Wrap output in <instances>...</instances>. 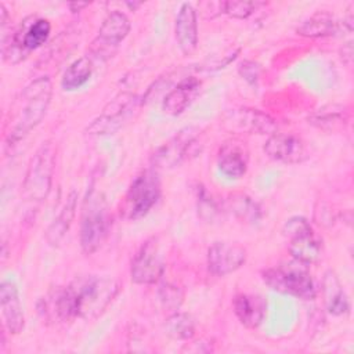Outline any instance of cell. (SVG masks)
<instances>
[{
    "instance_id": "484cf974",
    "label": "cell",
    "mask_w": 354,
    "mask_h": 354,
    "mask_svg": "<svg viewBox=\"0 0 354 354\" xmlns=\"http://www.w3.org/2000/svg\"><path fill=\"white\" fill-rule=\"evenodd\" d=\"M166 333L177 340H188L195 335V321L187 313L174 311L165 324Z\"/></svg>"
},
{
    "instance_id": "7402d4cb",
    "label": "cell",
    "mask_w": 354,
    "mask_h": 354,
    "mask_svg": "<svg viewBox=\"0 0 354 354\" xmlns=\"http://www.w3.org/2000/svg\"><path fill=\"white\" fill-rule=\"evenodd\" d=\"M76 202H77V194L75 191H71L64 207L61 209L59 214L54 218V221L50 224L46 232V239L50 245L57 246L62 238L65 236L66 231L69 230L72 220L75 217L76 212Z\"/></svg>"
},
{
    "instance_id": "44dd1931",
    "label": "cell",
    "mask_w": 354,
    "mask_h": 354,
    "mask_svg": "<svg viewBox=\"0 0 354 354\" xmlns=\"http://www.w3.org/2000/svg\"><path fill=\"white\" fill-rule=\"evenodd\" d=\"M325 304L332 315H346L350 311V301L335 272L328 271L322 279Z\"/></svg>"
},
{
    "instance_id": "d6986e66",
    "label": "cell",
    "mask_w": 354,
    "mask_h": 354,
    "mask_svg": "<svg viewBox=\"0 0 354 354\" xmlns=\"http://www.w3.org/2000/svg\"><path fill=\"white\" fill-rule=\"evenodd\" d=\"M201 87V82L196 77H185L174 88H171L163 98L162 109L169 115H180L194 101Z\"/></svg>"
},
{
    "instance_id": "9a60e30c",
    "label": "cell",
    "mask_w": 354,
    "mask_h": 354,
    "mask_svg": "<svg viewBox=\"0 0 354 354\" xmlns=\"http://www.w3.org/2000/svg\"><path fill=\"white\" fill-rule=\"evenodd\" d=\"M249 152L246 145L239 140H228L221 144L217 152L218 171L230 178L238 180L245 176L248 170Z\"/></svg>"
},
{
    "instance_id": "4fadbf2b",
    "label": "cell",
    "mask_w": 354,
    "mask_h": 354,
    "mask_svg": "<svg viewBox=\"0 0 354 354\" xmlns=\"http://www.w3.org/2000/svg\"><path fill=\"white\" fill-rule=\"evenodd\" d=\"M246 261V249L238 243L214 242L207 250V268L213 275L224 277Z\"/></svg>"
},
{
    "instance_id": "83f0119b",
    "label": "cell",
    "mask_w": 354,
    "mask_h": 354,
    "mask_svg": "<svg viewBox=\"0 0 354 354\" xmlns=\"http://www.w3.org/2000/svg\"><path fill=\"white\" fill-rule=\"evenodd\" d=\"M263 4L264 3H260V1H243V0L224 1V14L236 19H246L256 11L259 6H263Z\"/></svg>"
},
{
    "instance_id": "603a6c76",
    "label": "cell",
    "mask_w": 354,
    "mask_h": 354,
    "mask_svg": "<svg viewBox=\"0 0 354 354\" xmlns=\"http://www.w3.org/2000/svg\"><path fill=\"white\" fill-rule=\"evenodd\" d=\"M308 123L326 131H335L347 123V111L343 105H325L308 116Z\"/></svg>"
},
{
    "instance_id": "277c9868",
    "label": "cell",
    "mask_w": 354,
    "mask_h": 354,
    "mask_svg": "<svg viewBox=\"0 0 354 354\" xmlns=\"http://www.w3.org/2000/svg\"><path fill=\"white\" fill-rule=\"evenodd\" d=\"M55 169V147L44 141L32 156L22 183V196L30 202H41L47 198L53 184Z\"/></svg>"
},
{
    "instance_id": "3957f363",
    "label": "cell",
    "mask_w": 354,
    "mask_h": 354,
    "mask_svg": "<svg viewBox=\"0 0 354 354\" xmlns=\"http://www.w3.org/2000/svg\"><path fill=\"white\" fill-rule=\"evenodd\" d=\"M308 266L293 259L290 263H283L270 267L261 272L264 283L279 293L290 295L303 300L315 299V286Z\"/></svg>"
},
{
    "instance_id": "f546056e",
    "label": "cell",
    "mask_w": 354,
    "mask_h": 354,
    "mask_svg": "<svg viewBox=\"0 0 354 354\" xmlns=\"http://www.w3.org/2000/svg\"><path fill=\"white\" fill-rule=\"evenodd\" d=\"M199 11L205 18H216L224 14V1H202L199 3Z\"/></svg>"
},
{
    "instance_id": "d4e9b609",
    "label": "cell",
    "mask_w": 354,
    "mask_h": 354,
    "mask_svg": "<svg viewBox=\"0 0 354 354\" xmlns=\"http://www.w3.org/2000/svg\"><path fill=\"white\" fill-rule=\"evenodd\" d=\"M227 209L242 223L254 224L261 218L260 206L246 194H232L227 199Z\"/></svg>"
},
{
    "instance_id": "4316f807",
    "label": "cell",
    "mask_w": 354,
    "mask_h": 354,
    "mask_svg": "<svg viewBox=\"0 0 354 354\" xmlns=\"http://www.w3.org/2000/svg\"><path fill=\"white\" fill-rule=\"evenodd\" d=\"M162 306L169 311H177L184 300V292L174 283L163 282L158 290Z\"/></svg>"
},
{
    "instance_id": "4dcf8cb0",
    "label": "cell",
    "mask_w": 354,
    "mask_h": 354,
    "mask_svg": "<svg viewBox=\"0 0 354 354\" xmlns=\"http://www.w3.org/2000/svg\"><path fill=\"white\" fill-rule=\"evenodd\" d=\"M259 71H260L259 65H257L256 62H253V61H243V62H241V65H239V73H241V76H242L245 80H248L250 84H254V83H256V80H257V77H259Z\"/></svg>"
},
{
    "instance_id": "8fae6325",
    "label": "cell",
    "mask_w": 354,
    "mask_h": 354,
    "mask_svg": "<svg viewBox=\"0 0 354 354\" xmlns=\"http://www.w3.org/2000/svg\"><path fill=\"white\" fill-rule=\"evenodd\" d=\"M130 30V19L122 11H112L104 19L97 37L93 40L90 51L98 59L112 57L118 46L126 39Z\"/></svg>"
},
{
    "instance_id": "7c38bea8",
    "label": "cell",
    "mask_w": 354,
    "mask_h": 354,
    "mask_svg": "<svg viewBox=\"0 0 354 354\" xmlns=\"http://www.w3.org/2000/svg\"><path fill=\"white\" fill-rule=\"evenodd\" d=\"M223 124L225 129L234 133H245V134H267L271 136L277 133L278 123L277 120L254 108H236L228 111L223 118Z\"/></svg>"
},
{
    "instance_id": "2e32d148",
    "label": "cell",
    "mask_w": 354,
    "mask_h": 354,
    "mask_svg": "<svg viewBox=\"0 0 354 354\" xmlns=\"http://www.w3.org/2000/svg\"><path fill=\"white\" fill-rule=\"evenodd\" d=\"M0 306L4 328L11 335L22 332L25 325L24 310L18 293V288L11 281H3L0 283Z\"/></svg>"
},
{
    "instance_id": "5bb4252c",
    "label": "cell",
    "mask_w": 354,
    "mask_h": 354,
    "mask_svg": "<svg viewBox=\"0 0 354 354\" xmlns=\"http://www.w3.org/2000/svg\"><path fill=\"white\" fill-rule=\"evenodd\" d=\"M263 149L270 159L290 165L301 163L308 156L306 144L299 137L286 133H274L268 136Z\"/></svg>"
},
{
    "instance_id": "ac0fdd59",
    "label": "cell",
    "mask_w": 354,
    "mask_h": 354,
    "mask_svg": "<svg viewBox=\"0 0 354 354\" xmlns=\"http://www.w3.org/2000/svg\"><path fill=\"white\" fill-rule=\"evenodd\" d=\"M232 307L236 318L243 326L256 329L266 318L267 301L259 295L239 293L234 297Z\"/></svg>"
},
{
    "instance_id": "ffe728a7",
    "label": "cell",
    "mask_w": 354,
    "mask_h": 354,
    "mask_svg": "<svg viewBox=\"0 0 354 354\" xmlns=\"http://www.w3.org/2000/svg\"><path fill=\"white\" fill-rule=\"evenodd\" d=\"M343 29L342 22H339L332 14L326 11H319L311 15L308 19L303 21L296 32L304 37H328L333 36Z\"/></svg>"
},
{
    "instance_id": "1f68e13d",
    "label": "cell",
    "mask_w": 354,
    "mask_h": 354,
    "mask_svg": "<svg viewBox=\"0 0 354 354\" xmlns=\"http://www.w3.org/2000/svg\"><path fill=\"white\" fill-rule=\"evenodd\" d=\"M353 54H354V50H353V43L351 41H347L346 44H343L342 50H340V58L342 61L350 66L351 62H353Z\"/></svg>"
},
{
    "instance_id": "d6a6232c",
    "label": "cell",
    "mask_w": 354,
    "mask_h": 354,
    "mask_svg": "<svg viewBox=\"0 0 354 354\" xmlns=\"http://www.w3.org/2000/svg\"><path fill=\"white\" fill-rule=\"evenodd\" d=\"M0 15H1V18H0V25H1V28L4 29V26L7 25V21H8V12H7V8H6V6L1 3L0 4Z\"/></svg>"
},
{
    "instance_id": "e0dca14e",
    "label": "cell",
    "mask_w": 354,
    "mask_h": 354,
    "mask_svg": "<svg viewBox=\"0 0 354 354\" xmlns=\"http://www.w3.org/2000/svg\"><path fill=\"white\" fill-rule=\"evenodd\" d=\"M176 40L184 55H191L198 47V18L189 3H183L174 24Z\"/></svg>"
},
{
    "instance_id": "9c48e42d",
    "label": "cell",
    "mask_w": 354,
    "mask_h": 354,
    "mask_svg": "<svg viewBox=\"0 0 354 354\" xmlns=\"http://www.w3.org/2000/svg\"><path fill=\"white\" fill-rule=\"evenodd\" d=\"M201 129L196 126H187L178 130L170 140L162 144L151 156L153 169H173L188 158L194 148Z\"/></svg>"
},
{
    "instance_id": "cb8c5ba5",
    "label": "cell",
    "mask_w": 354,
    "mask_h": 354,
    "mask_svg": "<svg viewBox=\"0 0 354 354\" xmlns=\"http://www.w3.org/2000/svg\"><path fill=\"white\" fill-rule=\"evenodd\" d=\"M93 73V62L88 57H80L75 59L64 72L61 79V87L66 91H73L84 86Z\"/></svg>"
},
{
    "instance_id": "f1b7e54d",
    "label": "cell",
    "mask_w": 354,
    "mask_h": 354,
    "mask_svg": "<svg viewBox=\"0 0 354 354\" xmlns=\"http://www.w3.org/2000/svg\"><path fill=\"white\" fill-rule=\"evenodd\" d=\"M198 213L203 220H213L214 216L218 213L217 205L213 198L201 187L198 189Z\"/></svg>"
},
{
    "instance_id": "52a82bcc",
    "label": "cell",
    "mask_w": 354,
    "mask_h": 354,
    "mask_svg": "<svg viewBox=\"0 0 354 354\" xmlns=\"http://www.w3.org/2000/svg\"><path fill=\"white\" fill-rule=\"evenodd\" d=\"M108 231L105 201L98 195H88L80 221V246L86 254L94 253L104 242Z\"/></svg>"
},
{
    "instance_id": "836d02e7",
    "label": "cell",
    "mask_w": 354,
    "mask_h": 354,
    "mask_svg": "<svg viewBox=\"0 0 354 354\" xmlns=\"http://www.w3.org/2000/svg\"><path fill=\"white\" fill-rule=\"evenodd\" d=\"M68 6H69V8H71V11H72V12H77V11L83 10L84 7H87V6H88V3H82V1H73V3H69Z\"/></svg>"
},
{
    "instance_id": "e575fe53",
    "label": "cell",
    "mask_w": 354,
    "mask_h": 354,
    "mask_svg": "<svg viewBox=\"0 0 354 354\" xmlns=\"http://www.w3.org/2000/svg\"><path fill=\"white\" fill-rule=\"evenodd\" d=\"M126 4H127V6H129L131 10H136L138 6H141V3H129V1H127Z\"/></svg>"
},
{
    "instance_id": "ba28073f",
    "label": "cell",
    "mask_w": 354,
    "mask_h": 354,
    "mask_svg": "<svg viewBox=\"0 0 354 354\" xmlns=\"http://www.w3.org/2000/svg\"><path fill=\"white\" fill-rule=\"evenodd\" d=\"M142 101L130 93H120L115 97L86 129L90 136H105L118 131L140 108Z\"/></svg>"
},
{
    "instance_id": "30bf717a",
    "label": "cell",
    "mask_w": 354,
    "mask_h": 354,
    "mask_svg": "<svg viewBox=\"0 0 354 354\" xmlns=\"http://www.w3.org/2000/svg\"><path fill=\"white\" fill-rule=\"evenodd\" d=\"M165 272V260L155 236L147 239L130 267V277L134 283L152 285L158 282Z\"/></svg>"
},
{
    "instance_id": "5b68a950",
    "label": "cell",
    "mask_w": 354,
    "mask_h": 354,
    "mask_svg": "<svg viewBox=\"0 0 354 354\" xmlns=\"http://www.w3.org/2000/svg\"><path fill=\"white\" fill-rule=\"evenodd\" d=\"M160 198V180L155 170H144L131 181L120 205L126 220H138L149 213Z\"/></svg>"
},
{
    "instance_id": "6da1fadb",
    "label": "cell",
    "mask_w": 354,
    "mask_h": 354,
    "mask_svg": "<svg viewBox=\"0 0 354 354\" xmlns=\"http://www.w3.org/2000/svg\"><path fill=\"white\" fill-rule=\"evenodd\" d=\"M118 290L119 283L111 277H80L68 286L58 288L48 297L41 299L40 311L48 319H94L105 311Z\"/></svg>"
},
{
    "instance_id": "8992f818",
    "label": "cell",
    "mask_w": 354,
    "mask_h": 354,
    "mask_svg": "<svg viewBox=\"0 0 354 354\" xmlns=\"http://www.w3.org/2000/svg\"><path fill=\"white\" fill-rule=\"evenodd\" d=\"M282 232L289 239L288 250L295 260L310 266L321 257V239L314 234L307 218L300 216L290 217L285 223Z\"/></svg>"
},
{
    "instance_id": "7a4b0ae2",
    "label": "cell",
    "mask_w": 354,
    "mask_h": 354,
    "mask_svg": "<svg viewBox=\"0 0 354 354\" xmlns=\"http://www.w3.org/2000/svg\"><path fill=\"white\" fill-rule=\"evenodd\" d=\"M53 84L48 76L32 80L10 108L6 124L7 145H15L25 138L44 118L51 101Z\"/></svg>"
}]
</instances>
